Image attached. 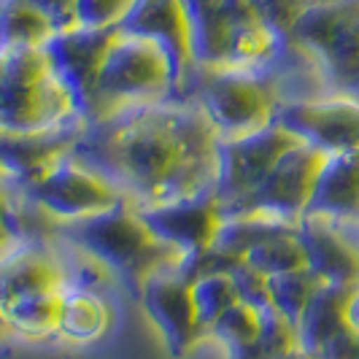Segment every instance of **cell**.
Wrapping results in <instances>:
<instances>
[{"label":"cell","instance_id":"cell-1","mask_svg":"<svg viewBox=\"0 0 359 359\" xmlns=\"http://www.w3.org/2000/svg\"><path fill=\"white\" fill-rule=\"evenodd\" d=\"M71 151L135 208L216 192L219 181V135L195 97H170L84 125Z\"/></svg>","mask_w":359,"mask_h":359},{"label":"cell","instance_id":"cell-2","mask_svg":"<svg viewBox=\"0 0 359 359\" xmlns=\"http://www.w3.org/2000/svg\"><path fill=\"white\" fill-rule=\"evenodd\" d=\"M195 68L262 73L284 52V36L249 0H184Z\"/></svg>","mask_w":359,"mask_h":359},{"label":"cell","instance_id":"cell-3","mask_svg":"<svg viewBox=\"0 0 359 359\" xmlns=\"http://www.w3.org/2000/svg\"><path fill=\"white\" fill-rule=\"evenodd\" d=\"M57 243L73 246L100 262L133 294H138L149 276L181 265L179 254L170 252L149 230L141 211L130 203H119L103 214L87 216L71 224H60Z\"/></svg>","mask_w":359,"mask_h":359},{"label":"cell","instance_id":"cell-4","mask_svg":"<svg viewBox=\"0 0 359 359\" xmlns=\"http://www.w3.org/2000/svg\"><path fill=\"white\" fill-rule=\"evenodd\" d=\"M65 268L57 243H22L0 259V330L25 343L54 341Z\"/></svg>","mask_w":359,"mask_h":359},{"label":"cell","instance_id":"cell-5","mask_svg":"<svg viewBox=\"0 0 359 359\" xmlns=\"http://www.w3.org/2000/svg\"><path fill=\"white\" fill-rule=\"evenodd\" d=\"M176 97L170 57L149 38L116 30L100 62L97 87L84 125H103L133 108L157 106Z\"/></svg>","mask_w":359,"mask_h":359},{"label":"cell","instance_id":"cell-6","mask_svg":"<svg viewBox=\"0 0 359 359\" xmlns=\"http://www.w3.org/2000/svg\"><path fill=\"white\" fill-rule=\"evenodd\" d=\"M73 122H81L76 103L43 46H0V130L30 133Z\"/></svg>","mask_w":359,"mask_h":359},{"label":"cell","instance_id":"cell-7","mask_svg":"<svg viewBox=\"0 0 359 359\" xmlns=\"http://www.w3.org/2000/svg\"><path fill=\"white\" fill-rule=\"evenodd\" d=\"M327 92L359 97V0H327L303 11L284 36Z\"/></svg>","mask_w":359,"mask_h":359},{"label":"cell","instance_id":"cell-8","mask_svg":"<svg viewBox=\"0 0 359 359\" xmlns=\"http://www.w3.org/2000/svg\"><path fill=\"white\" fill-rule=\"evenodd\" d=\"M195 97L205 111L219 141L246 138L276 122L281 92L265 73L249 71H200L195 76Z\"/></svg>","mask_w":359,"mask_h":359},{"label":"cell","instance_id":"cell-9","mask_svg":"<svg viewBox=\"0 0 359 359\" xmlns=\"http://www.w3.org/2000/svg\"><path fill=\"white\" fill-rule=\"evenodd\" d=\"M19 189L57 224H71L127 203L100 170L79 160L73 151L52 165L41 179Z\"/></svg>","mask_w":359,"mask_h":359},{"label":"cell","instance_id":"cell-10","mask_svg":"<svg viewBox=\"0 0 359 359\" xmlns=\"http://www.w3.org/2000/svg\"><path fill=\"white\" fill-rule=\"evenodd\" d=\"M324 160H327V154L319 149L308 144H294L289 151L281 154V160L273 165V170L252 195L241 200L224 216L259 214L297 224L308 211V203H311L316 176L322 170Z\"/></svg>","mask_w":359,"mask_h":359},{"label":"cell","instance_id":"cell-11","mask_svg":"<svg viewBox=\"0 0 359 359\" xmlns=\"http://www.w3.org/2000/svg\"><path fill=\"white\" fill-rule=\"evenodd\" d=\"M276 122L324 154H341L359 149V97L324 92L308 97H284L276 111Z\"/></svg>","mask_w":359,"mask_h":359},{"label":"cell","instance_id":"cell-12","mask_svg":"<svg viewBox=\"0 0 359 359\" xmlns=\"http://www.w3.org/2000/svg\"><path fill=\"white\" fill-rule=\"evenodd\" d=\"M294 144L300 141L278 122L262 127L246 138L219 141L216 200L222 205V214H227L241 200L249 198L273 170V165L281 160V154Z\"/></svg>","mask_w":359,"mask_h":359},{"label":"cell","instance_id":"cell-13","mask_svg":"<svg viewBox=\"0 0 359 359\" xmlns=\"http://www.w3.org/2000/svg\"><path fill=\"white\" fill-rule=\"evenodd\" d=\"M135 297L170 357H187L205 341V330L192 303V281L181 265L149 276Z\"/></svg>","mask_w":359,"mask_h":359},{"label":"cell","instance_id":"cell-14","mask_svg":"<svg viewBox=\"0 0 359 359\" xmlns=\"http://www.w3.org/2000/svg\"><path fill=\"white\" fill-rule=\"evenodd\" d=\"M119 30L149 38L170 57L176 73V97H187L195 84V57L189 41V22L184 0H133Z\"/></svg>","mask_w":359,"mask_h":359},{"label":"cell","instance_id":"cell-15","mask_svg":"<svg viewBox=\"0 0 359 359\" xmlns=\"http://www.w3.org/2000/svg\"><path fill=\"white\" fill-rule=\"evenodd\" d=\"M119 27L111 30H90V27H68L54 33L43 52L52 62L57 79L65 84V90L71 92L79 119L84 122L90 114L92 97H95V87H97V73H100V62L106 57V49L111 38L116 36Z\"/></svg>","mask_w":359,"mask_h":359},{"label":"cell","instance_id":"cell-16","mask_svg":"<svg viewBox=\"0 0 359 359\" xmlns=\"http://www.w3.org/2000/svg\"><path fill=\"white\" fill-rule=\"evenodd\" d=\"M138 211L149 224V230L157 235L170 252L179 254L181 262L208 246H214L219 227L224 222L216 192H203L195 198L160 203V205H146Z\"/></svg>","mask_w":359,"mask_h":359},{"label":"cell","instance_id":"cell-17","mask_svg":"<svg viewBox=\"0 0 359 359\" xmlns=\"http://www.w3.org/2000/svg\"><path fill=\"white\" fill-rule=\"evenodd\" d=\"M81 127L84 122L52 127V130H30V133L0 130V165L6 170L8 184L27 187L41 179L52 165H57L65 154H71Z\"/></svg>","mask_w":359,"mask_h":359},{"label":"cell","instance_id":"cell-18","mask_svg":"<svg viewBox=\"0 0 359 359\" xmlns=\"http://www.w3.org/2000/svg\"><path fill=\"white\" fill-rule=\"evenodd\" d=\"M297 233L306 249L308 268L324 284L359 287V249L357 241L346 235V227L322 216H303L297 222Z\"/></svg>","mask_w":359,"mask_h":359},{"label":"cell","instance_id":"cell-19","mask_svg":"<svg viewBox=\"0 0 359 359\" xmlns=\"http://www.w3.org/2000/svg\"><path fill=\"white\" fill-rule=\"evenodd\" d=\"M306 216H322L341 227H359V149L327 154Z\"/></svg>","mask_w":359,"mask_h":359},{"label":"cell","instance_id":"cell-20","mask_svg":"<svg viewBox=\"0 0 359 359\" xmlns=\"http://www.w3.org/2000/svg\"><path fill=\"white\" fill-rule=\"evenodd\" d=\"M114 319L116 313L106 292L65 284L60 297V311H57L54 341L71 343V346H92L111 332Z\"/></svg>","mask_w":359,"mask_h":359},{"label":"cell","instance_id":"cell-21","mask_svg":"<svg viewBox=\"0 0 359 359\" xmlns=\"http://www.w3.org/2000/svg\"><path fill=\"white\" fill-rule=\"evenodd\" d=\"M348 294H351V289L335 287V284H322L316 289V294L311 297L303 316L294 324L303 351L319 359L330 346H335L338 341L351 335V330L346 324Z\"/></svg>","mask_w":359,"mask_h":359},{"label":"cell","instance_id":"cell-22","mask_svg":"<svg viewBox=\"0 0 359 359\" xmlns=\"http://www.w3.org/2000/svg\"><path fill=\"white\" fill-rule=\"evenodd\" d=\"M54 25L36 6L22 0H0V46L41 49L54 36Z\"/></svg>","mask_w":359,"mask_h":359},{"label":"cell","instance_id":"cell-23","mask_svg":"<svg viewBox=\"0 0 359 359\" xmlns=\"http://www.w3.org/2000/svg\"><path fill=\"white\" fill-rule=\"evenodd\" d=\"M262 330V311H257L254 306L238 300L235 306H230L219 319H216L208 332L205 341H214L224 348L227 359H241L249 348H252Z\"/></svg>","mask_w":359,"mask_h":359},{"label":"cell","instance_id":"cell-24","mask_svg":"<svg viewBox=\"0 0 359 359\" xmlns=\"http://www.w3.org/2000/svg\"><path fill=\"white\" fill-rule=\"evenodd\" d=\"M243 262L249 268L259 270L262 276H281V273H289V270H300L308 268L306 259V249H303V241H300V233H297V224L292 227H284L276 235L265 238L262 243L252 246Z\"/></svg>","mask_w":359,"mask_h":359},{"label":"cell","instance_id":"cell-25","mask_svg":"<svg viewBox=\"0 0 359 359\" xmlns=\"http://www.w3.org/2000/svg\"><path fill=\"white\" fill-rule=\"evenodd\" d=\"M322 284L324 281L311 268L270 276V306H273V311H278L284 319L297 324L306 306L311 303V297L316 294V289Z\"/></svg>","mask_w":359,"mask_h":359},{"label":"cell","instance_id":"cell-26","mask_svg":"<svg viewBox=\"0 0 359 359\" xmlns=\"http://www.w3.org/2000/svg\"><path fill=\"white\" fill-rule=\"evenodd\" d=\"M192 281V303L198 311V319L203 324V330L208 332V327L227 311L230 306H235L241 300L238 287L233 281V273H205Z\"/></svg>","mask_w":359,"mask_h":359},{"label":"cell","instance_id":"cell-27","mask_svg":"<svg viewBox=\"0 0 359 359\" xmlns=\"http://www.w3.org/2000/svg\"><path fill=\"white\" fill-rule=\"evenodd\" d=\"M294 351H300L297 327L270 308L262 311V330L257 343L241 359H284Z\"/></svg>","mask_w":359,"mask_h":359},{"label":"cell","instance_id":"cell-28","mask_svg":"<svg viewBox=\"0 0 359 359\" xmlns=\"http://www.w3.org/2000/svg\"><path fill=\"white\" fill-rule=\"evenodd\" d=\"M133 0H76V25L90 30L119 27Z\"/></svg>","mask_w":359,"mask_h":359},{"label":"cell","instance_id":"cell-29","mask_svg":"<svg viewBox=\"0 0 359 359\" xmlns=\"http://www.w3.org/2000/svg\"><path fill=\"white\" fill-rule=\"evenodd\" d=\"M249 3L265 17L268 25H273L281 36H287V30L297 22L303 11H308L311 6L327 3V0H249Z\"/></svg>","mask_w":359,"mask_h":359},{"label":"cell","instance_id":"cell-30","mask_svg":"<svg viewBox=\"0 0 359 359\" xmlns=\"http://www.w3.org/2000/svg\"><path fill=\"white\" fill-rule=\"evenodd\" d=\"M233 281L238 287V294L243 303L254 306L257 311H270V278L262 276L259 270L249 268L246 262H241L233 270Z\"/></svg>","mask_w":359,"mask_h":359},{"label":"cell","instance_id":"cell-31","mask_svg":"<svg viewBox=\"0 0 359 359\" xmlns=\"http://www.w3.org/2000/svg\"><path fill=\"white\" fill-rule=\"evenodd\" d=\"M22 3H30L41 14H46L57 33L76 27V0H22Z\"/></svg>","mask_w":359,"mask_h":359},{"label":"cell","instance_id":"cell-32","mask_svg":"<svg viewBox=\"0 0 359 359\" xmlns=\"http://www.w3.org/2000/svg\"><path fill=\"white\" fill-rule=\"evenodd\" d=\"M319 359H359V338L354 335L343 338L335 346H330Z\"/></svg>","mask_w":359,"mask_h":359},{"label":"cell","instance_id":"cell-33","mask_svg":"<svg viewBox=\"0 0 359 359\" xmlns=\"http://www.w3.org/2000/svg\"><path fill=\"white\" fill-rule=\"evenodd\" d=\"M11 249H17V243H14V238H11L8 222H6V184H3V187H0V259L11 252Z\"/></svg>","mask_w":359,"mask_h":359},{"label":"cell","instance_id":"cell-34","mask_svg":"<svg viewBox=\"0 0 359 359\" xmlns=\"http://www.w3.org/2000/svg\"><path fill=\"white\" fill-rule=\"evenodd\" d=\"M346 324H348L351 335L359 338V287L351 289V294L346 300Z\"/></svg>","mask_w":359,"mask_h":359},{"label":"cell","instance_id":"cell-35","mask_svg":"<svg viewBox=\"0 0 359 359\" xmlns=\"http://www.w3.org/2000/svg\"><path fill=\"white\" fill-rule=\"evenodd\" d=\"M284 359H316V357H313V354H308V351H303V348H300V351H294V354H289V357H284Z\"/></svg>","mask_w":359,"mask_h":359},{"label":"cell","instance_id":"cell-36","mask_svg":"<svg viewBox=\"0 0 359 359\" xmlns=\"http://www.w3.org/2000/svg\"><path fill=\"white\" fill-rule=\"evenodd\" d=\"M3 184H8V179H6V170H3V165H0V187Z\"/></svg>","mask_w":359,"mask_h":359},{"label":"cell","instance_id":"cell-37","mask_svg":"<svg viewBox=\"0 0 359 359\" xmlns=\"http://www.w3.org/2000/svg\"><path fill=\"white\" fill-rule=\"evenodd\" d=\"M3 341H6V335H3V330H0V343H3Z\"/></svg>","mask_w":359,"mask_h":359},{"label":"cell","instance_id":"cell-38","mask_svg":"<svg viewBox=\"0 0 359 359\" xmlns=\"http://www.w3.org/2000/svg\"><path fill=\"white\" fill-rule=\"evenodd\" d=\"M354 241H357V249H359V235H357V238H354Z\"/></svg>","mask_w":359,"mask_h":359}]
</instances>
